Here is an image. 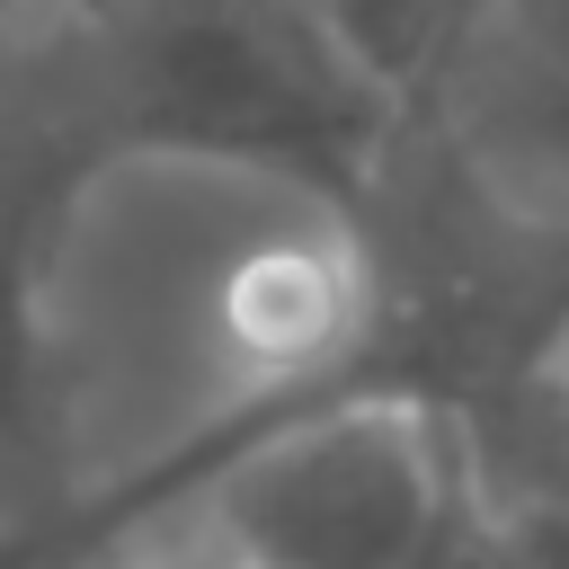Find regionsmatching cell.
<instances>
[{"label": "cell", "instance_id": "6da1fadb", "mask_svg": "<svg viewBox=\"0 0 569 569\" xmlns=\"http://www.w3.org/2000/svg\"><path fill=\"white\" fill-rule=\"evenodd\" d=\"M409 98L338 36L329 0H62L36 89L9 107L0 204L80 222L124 169H204L347 213Z\"/></svg>", "mask_w": 569, "mask_h": 569}, {"label": "cell", "instance_id": "7a4b0ae2", "mask_svg": "<svg viewBox=\"0 0 569 569\" xmlns=\"http://www.w3.org/2000/svg\"><path fill=\"white\" fill-rule=\"evenodd\" d=\"M409 107H427L516 204L569 222V0H471Z\"/></svg>", "mask_w": 569, "mask_h": 569}, {"label": "cell", "instance_id": "3957f363", "mask_svg": "<svg viewBox=\"0 0 569 569\" xmlns=\"http://www.w3.org/2000/svg\"><path fill=\"white\" fill-rule=\"evenodd\" d=\"M62 240L71 222L36 213V204H0V560H18L62 507L71 489L62 471V311H53V276H62Z\"/></svg>", "mask_w": 569, "mask_h": 569}, {"label": "cell", "instance_id": "277c9868", "mask_svg": "<svg viewBox=\"0 0 569 569\" xmlns=\"http://www.w3.org/2000/svg\"><path fill=\"white\" fill-rule=\"evenodd\" d=\"M453 445H462V471H471L480 498L569 525V356L533 365L525 382H507L480 409H462Z\"/></svg>", "mask_w": 569, "mask_h": 569}, {"label": "cell", "instance_id": "5b68a950", "mask_svg": "<svg viewBox=\"0 0 569 569\" xmlns=\"http://www.w3.org/2000/svg\"><path fill=\"white\" fill-rule=\"evenodd\" d=\"M329 18L400 98H418L445 36H453V18H462V0H329Z\"/></svg>", "mask_w": 569, "mask_h": 569}, {"label": "cell", "instance_id": "8992f818", "mask_svg": "<svg viewBox=\"0 0 569 569\" xmlns=\"http://www.w3.org/2000/svg\"><path fill=\"white\" fill-rule=\"evenodd\" d=\"M427 569H569V525L498 507L462 471V507H453V525H445V542H436Z\"/></svg>", "mask_w": 569, "mask_h": 569}, {"label": "cell", "instance_id": "52a82bcc", "mask_svg": "<svg viewBox=\"0 0 569 569\" xmlns=\"http://www.w3.org/2000/svg\"><path fill=\"white\" fill-rule=\"evenodd\" d=\"M80 569H231V560H222V542H213L196 516H160V525H142V533L89 551Z\"/></svg>", "mask_w": 569, "mask_h": 569}]
</instances>
